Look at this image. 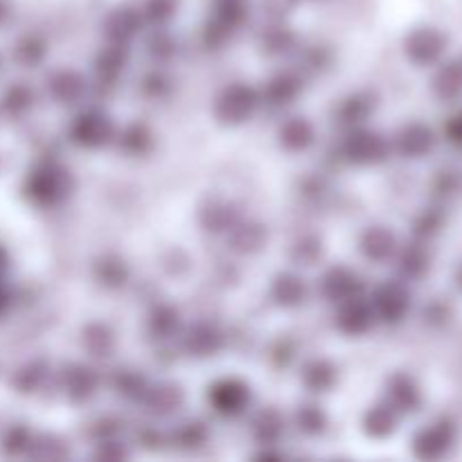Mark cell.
Masks as SVG:
<instances>
[{"label":"cell","mask_w":462,"mask_h":462,"mask_svg":"<svg viewBox=\"0 0 462 462\" xmlns=\"http://www.w3.org/2000/svg\"><path fill=\"white\" fill-rule=\"evenodd\" d=\"M75 192V176L61 161H41L27 171L23 194L32 206L41 210H54L68 203Z\"/></svg>","instance_id":"obj_1"},{"label":"cell","mask_w":462,"mask_h":462,"mask_svg":"<svg viewBox=\"0 0 462 462\" xmlns=\"http://www.w3.org/2000/svg\"><path fill=\"white\" fill-rule=\"evenodd\" d=\"M337 156L347 165L356 167H373L382 165L393 156V143L379 131L359 126V129L343 131L338 140Z\"/></svg>","instance_id":"obj_2"},{"label":"cell","mask_w":462,"mask_h":462,"mask_svg":"<svg viewBox=\"0 0 462 462\" xmlns=\"http://www.w3.org/2000/svg\"><path fill=\"white\" fill-rule=\"evenodd\" d=\"M262 108V95L246 81H233L217 95L212 104L217 122L224 126H242L251 122Z\"/></svg>","instance_id":"obj_3"},{"label":"cell","mask_w":462,"mask_h":462,"mask_svg":"<svg viewBox=\"0 0 462 462\" xmlns=\"http://www.w3.org/2000/svg\"><path fill=\"white\" fill-rule=\"evenodd\" d=\"M117 126L99 106H86L68 125V140L79 149H104L116 143Z\"/></svg>","instance_id":"obj_4"},{"label":"cell","mask_w":462,"mask_h":462,"mask_svg":"<svg viewBox=\"0 0 462 462\" xmlns=\"http://www.w3.org/2000/svg\"><path fill=\"white\" fill-rule=\"evenodd\" d=\"M248 16H251V9L246 0H215L210 18L201 32L203 45L210 50H221L246 25Z\"/></svg>","instance_id":"obj_5"},{"label":"cell","mask_w":462,"mask_h":462,"mask_svg":"<svg viewBox=\"0 0 462 462\" xmlns=\"http://www.w3.org/2000/svg\"><path fill=\"white\" fill-rule=\"evenodd\" d=\"M206 402L217 418L239 420L251 411L253 391L244 379L221 377L208 386Z\"/></svg>","instance_id":"obj_6"},{"label":"cell","mask_w":462,"mask_h":462,"mask_svg":"<svg viewBox=\"0 0 462 462\" xmlns=\"http://www.w3.org/2000/svg\"><path fill=\"white\" fill-rule=\"evenodd\" d=\"M368 300L377 316V323L391 325V328L404 323L413 310V293H411L409 282H404L402 278L383 280L373 289Z\"/></svg>","instance_id":"obj_7"},{"label":"cell","mask_w":462,"mask_h":462,"mask_svg":"<svg viewBox=\"0 0 462 462\" xmlns=\"http://www.w3.org/2000/svg\"><path fill=\"white\" fill-rule=\"evenodd\" d=\"M458 440V427L451 418H438L424 424L411 438V451L420 460H442L451 454Z\"/></svg>","instance_id":"obj_8"},{"label":"cell","mask_w":462,"mask_h":462,"mask_svg":"<svg viewBox=\"0 0 462 462\" xmlns=\"http://www.w3.org/2000/svg\"><path fill=\"white\" fill-rule=\"evenodd\" d=\"M449 39L442 30L433 25H418L406 34L404 54L413 66L433 68L445 59Z\"/></svg>","instance_id":"obj_9"},{"label":"cell","mask_w":462,"mask_h":462,"mask_svg":"<svg viewBox=\"0 0 462 462\" xmlns=\"http://www.w3.org/2000/svg\"><path fill=\"white\" fill-rule=\"evenodd\" d=\"M319 293L329 305H341L352 298L365 296V280L347 266H332L319 280Z\"/></svg>","instance_id":"obj_10"},{"label":"cell","mask_w":462,"mask_h":462,"mask_svg":"<svg viewBox=\"0 0 462 462\" xmlns=\"http://www.w3.org/2000/svg\"><path fill=\"white\" fill-rule=\"evenodd\" d=\"M393 153L406 161H422L429 158L438 147V134L424 122H409L391 138Z\"/></svg>","instance_id":"obj_11"},{"label":"cell","mask_w":462,"mask_h":462,"mask_svg":"<svg viewBox=\"0 0 462 462\" xmlns=\"http://www.w3.org/2000/svg\"><path fill=\"white\" fill-rule=\"evenodd\" d=\"M45 90H48V97L59 106H77L88 99L93 86L86 79V75H81L75 68H61L45 79Z\"/></svg>","instance_id":"obj_12"},{"label":"cell","mask_w":462,"mask_h":462,"mask_svg":"<svg viewBox=\"0 0 462 462\" xmlns=\"http://www.w3.org/2000/svg\"><path fill=\"white\" fill-rule=\"evenodd\" d=\"M143 14H140V7H134V5H117L102 21V34L106 43L129 45L131 48V43L143 34Z\"/></svg>","instance_id":"obj_13"},{"label":"cell","mask_w":462,"mask_h":462,"mask_svg":"<svg viewBox=\"0 0 462 462\" xmlns=\"http://www.w3.org/2000/svg\"><path fill=\"white\" fill-rule=\"evenodd\" d=\"M99 386H102V377L93 365L68 364L59 373V388H61L63 397L72 404L90 402L99 393Z\"/></svg>","instance_id":"obj_14"},{"label":"cell","mask_w":462,"mask_h":462,"mask_svg":"<svg viewBox=\"0 0 462 462\" xmlns=\"http://www.w3.org/2000/svg\"><path fill=\"white\" fill-rule=\"evenodd\" d=\"M180 347L194 359H208L224 350L226 334L212 320H197L180 332Z\"/></svg>","instance_id":"obj_15"},{"label":"cell","mask_w":462,"mask_h":462,"mask_svg":"<svg viewBox=\"0 0 462 462\" xmlns=\"http://www.w3.org/2000/svg\"><path fill=\"white\" fill-rule=\"evenodd\" d=\"M374 325H377V316L365 296L341 302L334 311V328L346 337H365L373 332Z\"/></svg>","instance_id":"obj_16"},{"label":"cell","mask_w":462,"mask_h":462,"mask_svg":"<svg viewBox=\"0 0 462 462\" xmlns=\"http://www.w3.org/2000/svg\"><path fill=\"white\" fill-rule=\"evenodd\" d=\"M302 86H305V77L296 70H282L275 72L269 81H266L264 88L260 90L262 95V106L271 108V111H284L291 104H296V99L300 97Z\"/></svg>","instance_id":"obj_17"},{"label":"cell","mask_w":462,"mask_h":462,"mask_svg":"<svg viewBox=\"0 0 462 462\" xmlns=\"http://www.w3.org/2000/svg\"><path fill=\"white\" fill-rule=\"evenodd\" d=\"M383 400L402 415H413L422 409L424 395L420 383L409 373H395L388 377L386 388H383Z\"/></svg>","instance_id":"obj_18"},{"label":"cell","mask_w":462,"mask_h":462,"mask_svg":"<svg viewBox=\"0 0 462 462\" xmlns=\"http://www.w3.org/2000/svg\"><path fill=\"white\" fill-rule=\"evenodd\" d=\"M126 66H129V45H116V43H106L99 54L95 57V86L99 88H116L120 84V79L125 77Z\"/></svg>","instance_id":"obj_19"},{"label":"cell","mask_w":462,"mask_h":462,"mask_svg":"<svg viewBox=\"0 0 462 462\" xmlns=\"http://www.w3.org/2000/svg\"><path fill=\"white\" fill-rule=\"evenodd\" d=\"M374 108H377V97H374V95L364 93V90H361V93H352L334 106L332 122L334 126H338L341 131L359 129V126L368 125Z\"/></svg>","instance_id":"obj_20"},{"label":"cell","mask_w":462,"mask_h":462,"mask_svg":"<svg viewBox=\"0 0 462 462\" xmlns=\"http://www.w3.org/2000/svg\"><path fill=\"white\" fill-rule=\"evenodd\" d=\"M400 251V239L388 226H370L359 237V253L370 264H388Z\"/></svg>","instance_id":"obj_21"},{"label":"cell","mask_w":462,"mask_h":462,"mask_svg":"<svg viewBox=\"0 0 462 462\" xmlns=\"http://www.w3.org/2000/svg\"><path fill=\"white\" fill-rule=\"evenodd\" d=\"M310 282L296 271H282L271 280L269 298L273 300V305L282 307V310H298L310 300Z\"/></svg>","instance_id":"obj_22"},{"label":"cell","mask_w":462,"mask_h":462,"mask_svg":"<svg viewBox=\"0 0 462 462\" xmlns=\"http://www.w3.org/2000/svg\"><path fill=\"white\" fill-rule=\"evenodd\" d=\"M185 404V393L179 383L171 382H158L149 383L147 393H144L140 406H144L152 418H171V415L179 413Z\"/></svg>","instance_id":"obj_23"},{"label":"cell","mask_w":462,"mask_h":462,"mask_svg":"<svg viewBox=\"0 0 462 462\" xmlns=\"http://www.w3.org/2000/svg\"><path fill=\"white\" fill-rule=\"evenodd\" d=\"M278 144L289 153H305L316 144V126L302 116H289L278 126Z\"/></svg>","instance_id":"obj_24"},{"label":"cell","mask_w":462,"mask_h":462,"mask_svg":"<svg viewBox=\"0 0 462 462\" xmlns=\"http://www.w3.org/2000/svg\"><path fill=\"white\" fill-rule=\"evenodd\" d=\"M393 262L397 264L400 278L404 282H420L431 271V253H429L427 242H420V239H413L406 246H400Z\"/></svg>","instance_id":"obj_25"},{"label":"cell","mask_w":462,"mask_h":462,"mask_svg":"<svg viewBox=\"0 0 462 462\" xmlns=\"http://www.w3.org/2000/svg\"><path fill=\"white\" fill-rule=\"evenodd\" d=\"M400 422L402 415L386 400H382L365 411L364 420H361V429L373 440H388V438L397 433Z\"/></svg>","instance_id":"obj_26"},{"label":"cell","mask_w":462,"mask_h":462,"mask_svg":"<svg viewBox=\"0 0 462 462\" xmlns=\"http://www.w3.org/2000/svg\"><path fill=\"white\" fill-rule=\"evenodd\" d=\"M338 382V370L337 365L323 356H314L307 359L300 368V383L307 388L311 395H323L329 393Z\"/></svg>","instance_id":"obj_27"},{"label":"cell","mask_w":462,"mask_h":462,"mask_svg":"<svg viewBox=\"0 0 462 462\" xmlns=\"http://www.w3.org/2000/svg\"><path fill=\"white\" fill-rule=\"evenodd\" d=\"M251 433L260 447H278L287 433V418L273 406L262 409L260 413L253 415Z\"/></svg>","instance_id":"obj_28"},{"label":"cell","mask_w":462,"mask_h":462,"mask_svg":"<svg viewBox=\"0 0 462 462\" xmlns=\"http://www.w3.org/2000/svg\"><path fill=\"white\" fill-rule=\"evenodd\" d=\"M431 90L440 102H458L462 97V61L438 63L431 77Z\"/></svg>","instance_id":"obj_29"},{"label":"cell","mask_w":462,"mask_h":462,"mask_svg":"<svg viewBox=\"0 0 462 462\" xmlns=\"http://www.w3.org/2000/svg\"><path fill=\"white\" fill-rule=\"evenodd\" d=\"M147 332L158 343L176 341L183 332V320H180L179 310L171 305L153 307L147 319Z\"/></svg>","instance_id":"obj_30"},{"label":"cell","mask_w":462,"mask_h":462,"mask_svg":"<svg viewBox=\"0 0 462 462\" xmlns=\"http://www.w3.org/2000/svg\"><path fill=\"white\" fill-rule=\"evenodd\" d=\"M260 48L269 57H289L296 52L298 36L291 27L284 25V21H271L260 34Z\"/></svg>","instance_id":"obj_31"},{"label":"cell","mask_w":462,"mask_h":462,"mask_svg":"<svg viewBox=\"0 0 462 462\" xmlns=\"http://www.w3.org/2000/svg\"><path fill=\"white\" fill-rule=\"evenodd\" d=\"M93 278L97 280V284H102L104 289H122L131 278V269L120 255H102L95 260L93 264Z\"/></svg>","instance_id":"obj_32"},{"label":"cell","mask_w":462,"mask_h":462,"mask_svg":"<svg viewBox=\"0 0 462 462\" xmlns=\"http://www.w3.org/2000/svg\"><path fill=\"white\" fill-rule=\"evenodd\" d=\"M208 440H210V429L199 418H189L174 424L170 433V442L180 451L201 449V447L208 445Z\"/></svg>","instance_id":"obj_33"},{"label":"cell","mask_w":462,"mask_h":462,"mask_svg":"<svg viewBox=\"0 0 462 462\" xmlns=\"http://www.w3.org/2000/svg\"><path fill=\"white\" fill-rule=\"evenodd\" d=\"M113 144H117V149L129 158L147 156L153 147V134L143 122H134V125H126L125 129L117 131Z\"/></svg>","instance_id":"obj_34"},{"label":"cell","mask_w":462,"mask_h":462,"mask_svg":"<svg viewBox=\"0 0 462 462\" xmlns=\"http://www.w3.org/2000/svg\"><path fill=\"white\" fill-rule=\"evenodd\" d=\"M199 221H201V226L208 230V233L219 235V233H228V230L237 224L239 217L233 203L212 199V201H208L206 206L201 208Z\"/></svg>","instance_id":"obj_35"},{"label":"cell","mask_w":462,"mask_h":462,"mask_svg":"<svg viewBox=\"0 0 462 462\" xmlns=\"http://www.w3.org/2000/svg\"><path fill=\"white\" fill-rule=\"evenodd\" d=\"M293 427L298 429V433L307 438H320L325 436L329 427L328 413L323 411V406L316 404V402H305L296 409L293 413Z\"/></svg>","instance_id":"obj_36"},{"label":"cell","mask_w":462,"mask_h":462,"mask_svg":"<svg viewBox=\"0 0 462 462\" xmlns=\"http://www.w3.org/2000/svg\"><path fill=\"white\" fill-rule=\"evenodd\" d=\"M81 346L93 359H108L116 350V334L108 325L90 323L81 334Z\"/></svg>","instance_id":"obj_37"},{"label":"cell","mask_w":462,"mask_h":462,"mask_svg":"<svg viewBox=\"0 0 462 462\" xmlns=\"http://www.w3.org/2000/svg\"><path fill=\"white\" fill-rule=\"evenodd\" d=\"M228 246L233 248V251L237 253H255L260 251L262 244H264V228H262L260 224H244V221H237V224L233 226V228L228 230Z\"/></svg>","instance_id":"obj_38"},{"label":"cell","mask_w":462,"mask_h":462,"mask_svg":"<svg viewBox=\"0 0 462 462\" xmlns=\"http://www.w3.org/2000/svg\"><path fill=\"white\" fill-rule=\"evenodd\" d=\"M52 377V368H50L45 361L36 359L30 364L23 365L16 374H14V386L23 395H32V393H39L41 388L48 383V379Z\"/></svg>","instance_id":"obj_39"},{"label":"cell","mask_w":462,"mask_h":462,"mask_svg":"<svg viewBox=\"0 0 462 462\" xmlns=\"http://www.w3.org/2000/svg\"><path fill=\"white\" fill-rule=\"evenodd\" d=\"M34 90L27 84H23V81H18V84L9 86L3 93V97H0V111L9 117H23L34 108Z\"/></svg>","instance_id":"obj_40"},{"label":"cell","mask_w":462,"mask_h":462,"mask_svg":"<svg viewBox=\"0 0 462 462\" xmlns=\"http://www.w3.org/2000/svg\"><path fill=\"white\" fill-rule=\"evenodd\" d=\"M149 388V379L144 377L140 370H117L116 379H113V391L126 402L140 404Z\"/></svg>","instance_id":"obj_41"},{"label":"cell","mask_w":462,"mask_h":462,"mask_svg":"<svg viewBox=\"0 0 462 462\" xmlns=\"http://www.w3.org/2000/svg\"><path fill=\"white\" fill-rule=\"evenodd\" d=\"M176 12H179V0H144L140 5V14H143L144 27L152 30H161L174 21Z\"/></svg>","instance_id":"obj_42"},{"label":"cell","mask_w":462,"mask_h":462,"mask_svg":"<svg viewBox=\"0 0 462 462\" xmlns=\"http://www.w3.org/2000/svg\"><path fill=\"white\" fill-rule=\"evenodd\" d=\"M48 57V43L39 34H25L14 48V59L23 68H39Z\"/></svg>","instance_id":"obj_43"},{"label":"cell","mask_w":462,"mask_h":462,"mask_svg":"<svg viewBox=\"0 0 462 462\" xmlns=\"http://www.w3.org/2000/svg\"><path fill=\"white\" fill-rule=\"evenodd\" d=\"M144 50H147L149 59H152L153 63H167L174 59V54L179 52V43L174 41V36L167 32V27H161V30H153L152 36L147 39V43H144Z\"/></svg>","instance_id":"obj_44"},{"label":"cell","mask_w":462,"mask_h":462,"mask_svg":"<svg viewBox=\"0 0 462 462\" xmlns=\"http://www.w3.org/2000/svg\"><path fill=\"white\" fill-rule=\"evenodd\" d=\"M442 226H445V212H442V208H424L413 219V237L420 239V242H431L440 233Z\"/></svg>","instance_id":"obj_45"},{"label":"cell","mask_w":462,"mask_h":462,"mask_svg":"<svg viewBox=\"0 0 462 462\" xmlns=\"http://www.w3.org/2000/svg\"><path fill=\"white\" fill-rule=\"evenodd\" d=\"M298 52V70L302 77L305 75H320V72L325 70V68L329 66V52L328 48H323V45H298L296 48Z\"/></svg>","instance_id":"obj_46"},{"label":"cell","mask_w":462,"mask_h":462,"mask_svg":"<svg viewBox=\"0 0 462 462\" xmlns=\"http://www.w3.org/2000/svg\"><path fill=\"white\" fill-rule=\"evenodd\" d=\"M32 442H34V433L25 427V424H12L7 431L3 433L0 447L7 456H23L32 451Z\"/></svg>","instance_id":"obj_47"},{"label":"cell","mask_w":462,"mask_h":462,"mask_svg":"<svg viewBox=\"0 0 462 462\" xmlns=\"http://www.w3.org/2000/svg\"><path fill=\"white\" fill-rule=\"evenodd\" d=\"M323 257V242L319 237H302L291 246V262L296 266H314Z\"/></svg>","instance_id":"obj_48"},{"label":"cell","mask_w":462,"mask_h":462,"mask_svg":"<svg viewBox=\"0 0 462 462\" xmlns=\"http://www.w3.org/2000/svg\"><path fill=\"white\" fill-rule=\"evenodd\" d=\"M140 88H143V95H147L149 99H162L170 95L171 81L162 70H152L143 77Z\"/></svg>","instance_id":"obj_49"},{"label":"cell","mask_w":462,"mask_h":462,"mask_svg":"<svg viewBox=\"0 0 462 462\" xmlns=\"http://www.w3.org/2000/svg\"><path fill=\"white\" fill-rule=\"evenodd\" d=\"M32 456H41V458H63L68 454L66 445H63L59 438L54 436H34V442H32Z\"/></svg>","instance_id":"obj_50"},{"label":"cell","mask_w":462,"mask_h":462,"mask_svg":"<svg viewBox=\"0 0 462 462\" xmlns=\"http://www.w3.org/2000/svg\"><path fill=\"white\" fill-rule=\"evenodd\" d=\"M298 0H262V9L271 21H284L289 12L296 7Z\"/></svg>","instance_id":"obj_51"},{"label":"cell","mask_w":462,"mask_h":462,"mask_svg":"<svg viewBox=\"0 0 462 462\" xmlns=\"http://www.w3.org/2000/svg\"><path fill=\"white\" fill-rule=\"evenodd\" d=\"M442 134H445L447 143L462 149V108L445 122V129H442Z\"/></svg>","instance_id":"obj_52"},{"label":"cell","mask_w":462,"mask_h":462,"mask_svg":"<svg viewBox=\"0 0 462 462\" xmlns=\"http://www.w3.org/2000/svg\"><path fill=\"white\" fill-rule=\"evenodd\" d=\"M449 316H451L449 307H447L442 300H433L431 305H427V310H424V319H427V323H431V325L447 323V320H449Z\"/></svg>","instance_id":"obj_53"},{"label":"cell","mask_w":462,"mask_h":462,"mask_svg":"<svg viewBox=\"0 0 462 462\" xmlns=\"http://www.w3.org/2000/svg\"><path fill=\"white\" fill-rule=\"evenodd\" d=\"M456 188H458V176H456V171H442L436 179V189L440 194L456 192Z\"/></svg>","instance_id":"obj_54"},{"label":"cell","mask_w":462,"mask_h":462,"mask_svg":"<svg viewBox=\"0 0 462 462\" xmlns=\"http://www.w3.org/2000/svg\"><path fill=\"white\" fill-rule=\"evenodd\" d=\"M9 307H12V293H9L7 284H5V278H0V319H5Z\"/></svg>","instance_id":"obj_55"},{"label":"cell","mask_w":462,"mask_h":462,"mask_svg":"<svg viewBox=\"0 0 462 462\" xmlns=\"http://www.w3.org/2000/svg\"><path fill=\"white\" fill-rule=\"evenodd\" d=\"M12 16V3L9 0H0V27L9 21Z\"/></svg>","instance_id":"obj_56"},{"label":"cell","mask_w":462,"mask_h":462,"mask_svg":"<svg viewBox=\"0 0 462 462\" xmlns=\"http://www.w3.org/2000/svg\"><path fill=\"white\" fill-rule=\"evenodd\" d=\"M7 271H9V253L5 251V246H0V278H5Z\"/></svg>","instance_id":"obj_57"},{"label":"cell","mask_w":462,"mask_h":462,"mask_svg":"<svg viewBox=\"0 0 462 462\" xmlns=\"http://www.w3.org/2000/svg\"><path fill=\"white\" fill-rule=\"evenodd\" d=\"M456 284H458V289L462 291V266L458 271H456Z\"/></svg>","instance_id":"obj_58"}]
</instances>
